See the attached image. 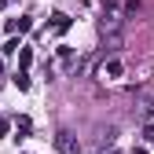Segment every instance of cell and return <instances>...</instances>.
I'll use <instances>...</instances> for the list:
<instances>
[{"instance_id":"1","label":"cell","mask_w":154,"mask_h":154,"mask_svg":"<svg viewBox=\"0 0 154 154\" xmlns=\"http://www.w3.org/2000/svg\"><path fill=\"white\" fill-rule=\"evenodd\" d=\"M55 150L59 154H81V143H77L73 132H59V136H55Z\"/></svg>"},{"instance_id":"3","label":"cell","mask_w":154,"mask_h":154,"mask_svg":"<svg viewBox=\"0 0 154 154\" xmlns=\"http://www.w3.org/2000/svg\"><path fill=\"white\" fill-rule=\"evenodd\" d=\"M70 29V18L66 15H55V33H66Z\"/></svg>"},{"instance_id":"2","label":"cell","mask_w":154,"mask_h":154,"mask_svg":"<svg viewBox=\"0 0 154 154\" xmlns=\"http://www.w3.org/2000/svg\"><path fill=\"white\" fill-rule=\"evenodd\" d=\"M106 73H110V77H118V73H121V63H118V59H110V63L103 66V77H106Z\"/></svg>"},{"instance_id":"5","label":"cell","mask_w":154,"mask_h":154,"mask_svg":"<svg viewBox=\"0 0 154 154\" xmlns=\"http://www.w3.org/2000/svg\"><path fill=\"white\" fill-rule=\"evenodd\" d=\"M147 136H150V143H154V125H150V128H147Z\"/></svg>"},{"instance_id":"4","label":"cell","mask_w":154,"mask_h":154,"mask_svg":"<svg viewBox=\"0 0 154 154\" xmlns=\"http://www.w3.org/2000/svg\"><path fill=\"white\" fill-rule=\"evenodd\" d=\"M15 85H18V88L26 92V88H29V77H26V73H15Z\"/></svg>"}]
</instances>
